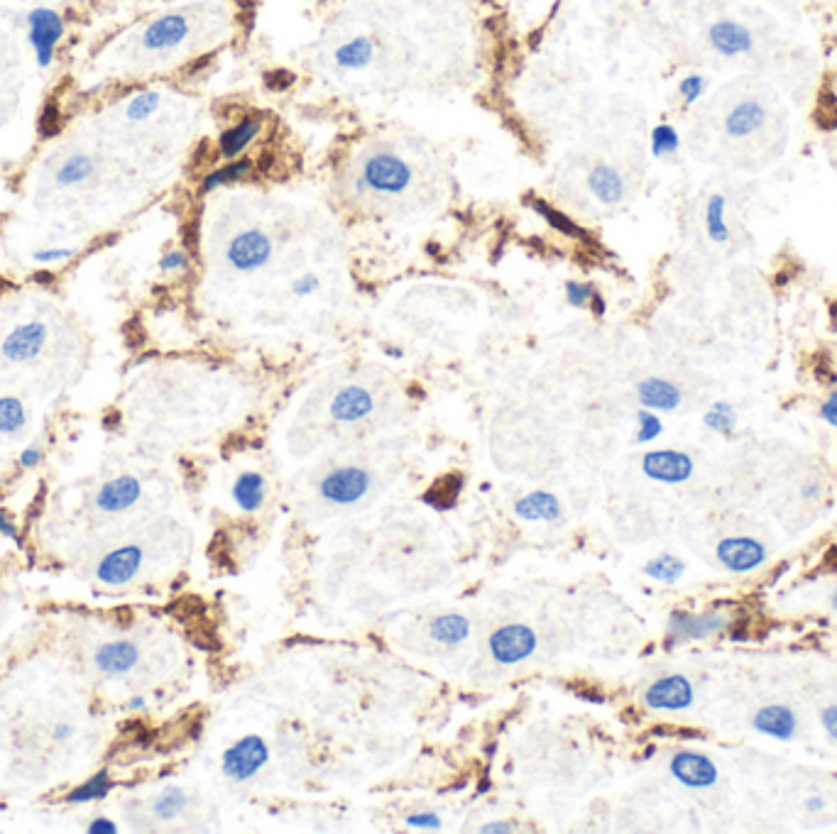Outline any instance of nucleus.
I'll return each instance as SVG.
<instances>
[{"label":"nucleus","mask_w":837,"mask_h":834,"mask_svg":"<svg viewBox=\"0 0 837 834\" xmlns=\"http://www.w3.org/2000/svg\"><path fill=\"white\" fill-rule=\"evenodd\" d=\"M27 42H30L32 54L40 69L52 67L54 57H57V47L62 45L64 35H67V23L59 10L47 8V5H37L27 13Z\"/></svg>","instance_id":"obj_1"},{"label":"nucleus","mask_w":837,"mask_h":834,"mask_svg":"<svg viewBox=\"0 0 837 834\" xmlns=\"http://www.w3.org/2000/svg\"><path fill=\"white\" fill-rule=\"evenodd\" d=\"M412 177V167L395 152H377V155L365 159L363 164V186L375 191V194H404L412 184Z\"/></svg>","instance_id":"obj_2"},{"label":"nucleus","mask_w":837,"mask_h":834,"mask_svg":"<svg viewBox=\"0 0 837 834\" xmlns=\"http://www.w3.org/2000/svg\"><path fill=\"white\" fill-rule=\"evenodd\" d=\"M270 761V746L260 734H248L223 751L221 768L223 776L235 783H245L260 773V768Z\"/></svg>","instance_id":"obj_3"},{"label":"nucleus","mask_w":837,"mask_h":834,"mask_svg":"<svg viewBox=\"0 0 837 834\" xmlns=\"http://www.w3.org/2000/svg\"><path fill=\"white\" fill-rule=\"evenodd\" d=\"M272 252H275V245H272L270 235L260 228H248L233 235L226 248V260L233 270L250 274L267 267V262L272 260Z\"/></svg>","instance_id":"obj_4"},{"label":"nucleus","mask_w":837,"mask_h":834,"mask_svg":"<svg viewBox=\"0 0 837 834\" xmlns=\"http://www.w3.org/2000/svg\"><path fill=\"white\" fill-rule=\"evenodd\" d=\"M370 485L372 475L368 470L358 468V465H346V468L331 470V473L319 482V495L324 497L328 504L350 507V504L360 502V499L368 495Z\"/></svg>","instance_id":"obj_5"},{"label":"nucleus","mask_w":837,"mask_h":834,"mask_svg":"<svg viewBox=\"0 0 837 834\" xmlns=\"http://www.w3.org/2000/svg\"><path fill=\"white\" fill-rule=\"evenodd\" d=\"M488 649L500 666H517L534 656L536 634L527 624H505L490 634Z\"/></svg>","instance_id":"obj_6"},{"label":"nucleus","mask_w":837,"mask_h":834,"mask_svg":"<svg viewBox=\"0 0 837 834\" xmlns=\"http://www.w3.org/2000/svg\"><path fill=\"white\" fill-rule=\"evenodd\" d=\"M642 470H644V475L654 482H664V485H683V482L691 480L696 465H693V458L688 453L664 448V451L644 453Z\"/></svg>","instance_id":"obj_7"},{"label":"nucleus","mask_w":837,"mask_h":834,"mask_svg":"<svg viewBox=\"0 0 837 834\" xmlns=\"http://www.w3.org/2000/svg\"><path fill=\"white\" fill-rule=\"evenodd\" d=\"M693 700H696V693H693L691 680L678 673L654 680L644 693V705L649 710L661 712H683L693 705Z\"/></svg>","instance_id":"obj_8"},{"label":"nucleus","mask_w":837,"mask_h":834,"mask_svg":"<svg viewBox=\"0 0 837 834\" xmlns=\"http://www.w3.org/2000/svg\"><path fill=\"white\" fill-rule=\"evenodd\" d=\"M47 336L49 331L42 321L20 323L18 328H13V331L3 338V343H0V355L8 362L23 365V362L35 360L37 355L45 350Z\"/></svg>","instance_id":"obj_9"},{"label":"nucleus","mask_w":837,"mask_h":834,"mask_svg":"<svg viewBox=\"0 0 837 834\" xmlns=\"http://www.w3.org/2000/svg\"><path fill=\"white\" fill-rule=\"evenodd\" d=\"M669 771L671 776L686 788L700 790L718 783V766L713 764L710 756L700 754V751H678V754H674V759H671Z\"/></svg>","instance_id":"obj_10"},{"label":"nucleus","mask_w":837,"mask_h":834,"mask_svg":"<svg viewBox=\"0 0 837 834\" xmlns=\"http://www.w3.org/2000/svg\"><path fill=\"white\" fill-rule=\"evenodd\" d=\"M142 548L140 546H120L116 551L106 553L96 568V580L108 587H123L138 575L142 565Z\"/></svg>","instance_id":"obj_11"},{"label":"nucleus","mask_w":837,"mask_h":834,"mask_svg":"<svg viewBox=\"0 0 837 834\" xmlns=\"http://www.w3.org/2000/svg\"><path fill=\"white\" fill-rule=\"evenodd\" d=\"M718 561L730 573H749L767 561V548L749 536H730L718 543Z\"/></svg>","instance_id":"obj_12"},{"label":"nucleus","mask_w":837,"mask_h":834,"mask_svg":"<svg viewBox=\"0 0 837 834\" xmlns=\"http://www.w3.org/2000/svg\"><path fill=\"white\" fill-rule=\"evenodd\" d=\"M725 617L715 612L693 614L674 612L669 619V639L674 641H703L725 629Z\"/></svg>","instance_id":"obj_13"},{"label":"nucleus","mask_w":837,"mask_h":834,"mask_svg":"<svg viewBox=\"0 0 837 834\" xmlns=\"http://www.w3.org/2000/svg\"><path fill=\"white\" fill-rule=\"evenodd\" d=\"M189 37V20L179 13H167L162 18L152 20L142 32V47L147 52H164L174 49Z\"/></svg>","instance_id":"obj_14"},{"label":"nucleus","mask_w":837,"mask_h":834,"mask_svg":"<svg viewBox=\"0 0 837 834\" xmlns=\"http://www.w3.org/2000/svg\"><path fill=\"white\" fill-rule=\"evenodd\" d=\"M708 42L715 52L727 59L742 57V54L754 49V35L749 32V27L735 23V20H718V23L710 25Z\"/></svg>","instance_id":"obj_15"},{"label":"nucleus","mask_w":837,"mask_h":834,"mask_svg":"<svg viewBox=\"0 0 837 834\" xmlns=\"http://www.w3.org/2000/svg\"><path fill=\"white\" fill-rule=\"evenodd\" d=\"M142 497V485L138 477L133 475H118L108 480L106 485L98 490L96 507L106 514H120L138 504Z\"/></svg>","instance_id":"obj_16"},{"label":"nucleus","mask_w":837,"mask_h":834,"mask_svg":"<svg viewBox=\"0 0 837 834\" xmlns=\"http://www.w3.org/2000/svg\"><path fill=\"white\" fill-rule=\"evenodd\" d=\"M140 661V651L133 641H108L93 654V666L106 676H125Z\"/></svg>","instance_id":"obj_17"},{"label":"nucleus","mask_w":837,"mask_h":834,"mask_svg":"<svg viewBox=\"0 0 837 834\" xmlns=\"http://www.w3.org/2000/svg\"><path fill=\"white\" fill-rule=\"evenodd\" d=\"M375 409V399L365 387H358V384H350V387H343L341 392L333 397L331 402V416L341 424H355V421H363L365 416L372 414Z\"/></svg>","instance_id":"obj_18"},{"label":"nucleus","mask_w":837,"mask_h":834,"mask_svg":"<svg viewBox=\"0 0 837 834\" xmlns=\"http://www.w3.org/2000/svg\"><path fill=\"white\" fill-rule=\"evenodd\" d=\"M767 123V111L759 101H740L737 106H732V111L725 115V135L732 137V140H744V137H752L754 133L762 130V125Z\"/></svg>","instance_id":"obj_19"},{"label":"nucleus","mask_w":837,"mask_h":834,"mask_svg":"<svg viewBox=\"0 0 837 834\" xmlns=\"http://www.w3.org/2000/svg\"><path fill=\"white\" fill-rule=\"evenodd\" d=\"M637 397L642 409L651 411H676L683 402L681 389L664 377H647L637 384Z\"/></svg>","instance_id":"obj_20"},{"label":"nucleus","mask_w":837,"mask_h":834,"mask_svg":"<svg viewBox=\"0 0 837 834\" xmlns=\"http://www.w3.org/2000/svg\"><path fill=\"white\" fill-rule=\"evenodd\" d=\"M752 724L759 734H764V737L779 739V742H789V739H793V734H796L798 720H796V715H793L791 707L767 705V707H762V710H757Z\"/></svg>","instance_id":"obj_21"},{"label":"nucleus","mask_w":837,"mask_h":834,"mask_svg":"<svg viewBox=\"0 0 837 834\" xmlns=\"http://www.w3.org/2000/svg\"><path fill=\"white\" fill-rule=\"evenodd\" d=\"M588 189L603 206H615V203L625 201L627 186L622 174L617 172L612 164H595L588 174Z\"/></svg>","instance_id":"obj_22"},{"label":"nucleus","mask_w":837,"mask_h":834,"mask_svg":"<svg viewBox=\"0 0 837 834\" xmlns=\"http://www.w3.org/2000/svg\"><path fill=\"white\" fill-rule=\"evenodd\" d=\"M514 514L524 521H532V524H551V521L561 517V502H558L554 492L536 490L514 502Z\"/></svg>","instance_id":"obj_23"},{"label":"nucleus","mask_w":837,"mask_h":834,"mask_svg":"<svg viewBox=\"0 0 837 834\" xmlns=\"http://www.w3.org/2000/svg\"><path fill=\"white\" fill-rule=\"evenodd\" d=\"M262 123L260 118H253V115H245L238 123L231 125L228 130H223L221 137H218V155L223 159H238L255 142V137L260 135Z\"/></svg>","instance_id":"obj_24"},{"label":"nucleus","mask_w":837,"mask_h":834,"mask_svg":"<svg viewBox=\"0 0 837 834\" xmlns=\"http://www.w3.org/2000/svg\"><path fill=\"white\" fill-rule=\"evenodd\" d=\"M265 477L260 473H240L238 480L233 485V502L238 504L243 512H257L265 502Z\"/></svg>","instance_id":"obj_25"},{"label":"nucleus","mask_w":837,"mask_h":834,"mask_svg":"<svg viewBox=\"0 0 837 834\" xmlns=\"http://www.w3.org/2000/svg\"><path fill=\"white\" fill-rule=\"evenodd\" d=\"M250 172H253V159H248V157L231 159V162L223 164V167H216L213 172H209L204 179H201V191H204V194H211V191L221 189V186L248 179Z\"/></svg>","instance_id":"obj_26"},{"label":"nucleus","mask_w":837,"mask_h":834,"mask_svg":"<svg viewBox=\"0 0 837 834\" xmlns=\"http://www.w3.org/2000/svg\"><path fill=\"white\" fill-rule=\"evenodd\" d=\"M429 634L436 644H443V646L463 644V641L470 636V622L463 617V614H453V612L441 614V617H436L434 622H431Z\"/></svg>","instance_id":"obj_27"},{"label":"nucleus","mask_w":837,"mask_h":834,"mask_svg":"<svg viewBox=\"0 0 837 834\" xmlns=\"http://www.w3.org/2000/svg\"><path fill=\"white\" fill-rule=\"evenodd\" d=\"M336 64L341 69H365L375 59V45L370 37H353L336 49Z\"/></svg>","instance_id":"obj_28"},{"label":"nucleus","mask_w":837,"mask_h":834,"mask_svg":"<svg viewBox=\"0 0 837 834\" xmlns=\"http://www.w3.org/2000/svg\"><path fill=\"white\" fill-rule=\"evenodd\" d=\"M705 233L713 243H727L730 240V226H727V199L722 194H713L705 203Z\"/></svg>","instance_id":"obj_29"},{"label":"nucleus","mask_w":837,"mask_h":834,"mask_svg":"<svg viewBox=\"0 0 837 834\" xmlns=\"http://www.w3.org/2000/svg\"><path fill=\"white\" fill-rule=\"evenodd\" d=\"M463 477L461 475H446L441 480H436L431 485V490L424 495V502L429 507L439 509V512H448V509L456 507L458 497H461Z\"/></svg>","instance_id":"obj_30"},{"label":"nucleus","mask_w":837,"mask_h":834,"mask_svg":"<svg viewBox=\"0 0 837 834\" xmlns=\"http://www.w3.org/2000/svg\"><path fill=\"white\" fill-rule=\"evenodd\" d=\"M113 788V778L108 771H98L96 776H91L89 781L79 783L71 793L64 798V803L69 805H84V803H93V800H103L108 793H111Z\"/></svg>","instance_id":"obj_31"},{"label":"nucleus","mask_w":837,"mask_h":834,"mask_svg":"<svg viewBox=\"0 0 837 834\" xmlns=\"http://www.w3.org/2000/svg\"><path fill=\"white\" fill-rule=\"evenodd\" d=\"M683 573H686V565H683L681 558H676L674 553H659V556H654L644 565V575L664 585L678 583V580L683 578Z\"/></svg>","instance_id":"obj_32"},{"label":"nucleus","mask_w":837,"mask_h":834,"mask_svg":"<svg viewBox=\"0 0 837 834\" xmlns=\"http://www.w3.org/2000/svg\"><path fill=\"white\" fill-rule=\"evenodd\" d=\"M529 206H532L534 213H539L541 218H544L546 223H549L551 228L558 230L561 235H568V238H581L585 240V230L578 226L573 218H568L566 213L558 211V208L549 206L544 199H529Z\"/></svg>","instance_id":"obj_33"},{"label":"nucleus","mask_w":837,"mask_h":834,"mask_svg":"<svg viewBox=\"0 0 837 834\" xmlns=\"http://www.w3.org/2000/svg\"><path fill=\"white\" fill-rule=\"evenodd\" d=\"M186 808V793L179 786H167L152 803V815L160 822H172Z\"/></svg>","instance_id":"obj_34"},{"label":"nucleus","mask_w":837,"mask_h":834,"mask_svg":"<svg viewBox=\"0 0 837 834\" xmlns=\"http://www.w3.org/2000/svg\"><path fill=\"white\" fill-rule=\"evenodd\" d=\"M649 147L651 155L656 159H669L678 155V150H681V135H678V130L671 123H659L651 130Z\"/></svg>","instance_id":"obj_35"},{"label":"nucleus","mask_w":837,"mask_h":834,"mask_svg":"<svg viewBox=\"0 0 837 834\" xmlns=\"http://www.w3.org/2000/svg\"><path fill=\"white\" fill-rule=\"evenodd\" d=\"M96 169V162H93L91 155H71L67 162H62V167L57 169V184L59 186H76L81 181H86Z\"/></svg>","instance_id":"obj_36"},{"label":"nucleus","mask_w":837,"mask_h":834,"mask_svg":"<svg viewBox=\"0 0 837 834\" xmlns=\"http://www.w3.org/2000/svg\"><path fill=\"white\" fill-rule=\"evenodd\" d=\"M27 426L25 404L18 397H0V433L13 436Z\"/></svg>","instance_id":"obj_37"},{"label":"nucleus","mask_w":837,"mask_h":834,"mask_svg":"<svg viewBox=\"0 0 837 834\" xmlns=\"http://www.w3.org/2000/svg\"><path fill=\"white\" fill-rule=\"evenodd\" d=\"M160 103L162 96L157 91H140L128 101L125 115H128V120H133V123H145V120H150L152 115L160 111Z\"/></svg>","instance_id":"obj_38"},{"label":"nucleus","mask_w":837,"mask_h":834,"mask_svg":"<svg viewBox=\"0 0 837 834\" xmlns=\"http://www.w3.org/2000/svg\"><path fill=\"white\" fill-rule=\"evenodd\" d=\"M703 424L715 433H732L737 429V411L735 406L727 402H715L705 411Z\"/></svg>","instance_id":"obj_39"},{"label":"nucleus","mask_w":837,"mask_h":834,"mask_svg":"<svg viewBox=\"0 0 837 834\" xmlns=\"http://www.w3.org/2000/svg\"><path fill=\"white\" fill-rule=\"evenodd\" d=\"M664 431V424L656 416V411L642 409L637 411V443H651L661 436Z\"/></svg>","instance_id":"obj_40"},{"label":"nucleus","mask_w":837,"mask_h":834,"mask_svg":"<svg viewBox=\"0 0 837 834\" xmlns=\"http://www.w3.org/2000/svg\"><path fill=\"white\" fill-rule=\"evenodd\" d=\"M705 89H708V81H705L703 76L688 74L683 76L681 84H678V96H681V101L686 103V106H693V103H698L700 98H703Z\"/></svg>","instance_id":"obj_41"},{"label":"nucleus","mask_w":837,"mask_h":834,"mask_svg":"<svg viewBox=\"0 0 837 834\" xmlns=\"http://www.w3.org/2000/svg\"><path fill=\"white\" fill-rule=\"evenodd\" d=\"M593 296L595 287L590 282H578V279H568L566 282V301L576 306V309H588Z\"/></svg>","instance_id":"obj_42"},{"label":"nucleus","mask_w":837,"mask_h":834,"mask_svg":"<svg viewBox=\"0 0 837 834\" xmlns=\"http://www.w3.org/2000/svg\"><path fill=\"white\" fill-rule=\"evenodd\" d=\"M157 267H160V272L164 274H182L189 270V255H186L184 250H169L160 257Z\"/></svg>","instance_id":"obj_43"},{"label":"nucleus","mask_w":837,"mask_h":834,"mask_svg":"<svg viewBox=\"0 0 837 834\" xmlns=\"http://www.w3.org/2000/svg\"><path fill=\"white\" fill-rule=\"evenodd\" d=\"M69 257H74V250L71 248H45L37 250L35 255H32V260H35L37 265H59V262L69 260Z\"/></svg>","instance_id":"obj_44"},{"label":"nucleus","mask_w":837,"mask_h":834,"mask_svg":"<svg viewBox=\"0 0 837 834\" xmlns=\"http://www.w3.org/2000/svg\"><path fill=\"white\" fill-rule=\"evenodd\" d=\"M404 822L412 830H441V817L436 812H417V815H409Z\"/></svg>","instance_id":"obj_45"},{"label":"nucleus","mask_w":837,"mask_h":834,"mask_svg":"<svg viewBox=\"0 0 837 834\" xmlns=\"http://www.w3.org/2000/svg\"><path fill=\"white\" fill-rule=\"evenodd\" d=\"M319 287H321V282H319V277H316V274H302V277H297L292 282V294L311 296V294L319 292Z\"/></svg>","instance_id":"obj_46"},{"label":"nucleus","mask_w":837,"mask_h":834,"mask_svg":"<svg viewBox=\"0 0 837 834\" xmlns=\"http://www.w3.org/2000/svg\"><path fill=\"white\" fill-rule=\"evenodd\" d=\"M820 724L828 732V737L837 742V705H828L823 712H820Z\"/></svg>","instance_id":"obj_47"},{"label":"nucleus","mask_w":837,"mask_h":834,"mask_svg":"<svg viewBox=\"0 0 837 834\" xmlns=\"http://www.w3.org/2000/svg\"><path fill=\"white\" fill-rule=\"evenodd\" d=\"M40 463H42V451L37 446L25 448V451L18 455V465L23 470H35Z\"/></svg>","instance_id":"obj_48"},{"label":"nucleus","mask_w":837,"mask_h":834,"mask_svg":"<svg viewBox=\"0 0 837 834\" xmlns=\"http://www.w3.org/2000/svg\"><path fill=\"white\" fill-rule=\"evenodd\" d=\"M820 416H823V421H828L833 429H837V392L830 394L823 406H820Z\"/></svg>","instance_id":"obj_49"},{"label":"nucleus","mask_w":837,"mask_h":834,"mask_svg":"<svg viewBox=\"0 0 837 834\" xmlns=\"http://www.w3.org/2000/svg\"><path fill=\"white\" fill-rule=\"evenodd\" d=\"M89 834H118V825L108 817H96L89 825Z\"/></svg>","instance_id":"obj_50"},{"label":"nucleus","mask_w":837,"mask_h":834,"mask_svg":"<svg viewBox=\"0 0 837 834\" xmlns=\"http://www.w3.org/2000/svg\"><path fill=\"white\" fill-rule=\"evenodd\" d=\"M0 536H8V539H18V529H15V524L10 521L5 509H0Z\"/></svg>","instance_id":"obj_51"},{"label":"nucleus","mask_w":837,"mask_h":834,"mask_svg":"<svg viewBox=\"0 0 837 834\" xmlns=\"http://www.w3.org/2000/svg\"><path fill=\"white\" fill-rule=\"evenodd\" d=\"M483 834H512L514 827L507 825V822H488V825L480 827Z\"/></svg>","instance_id":"obj_52"},{"label":"nucleus","mask_w":837,"mask_h":834,"mask_svg":"<svg viewBox=\"0 0 837 834\" xmlns=\"http://www.w3.org/2000/svg\"><path fill=\"white\" fill-rule=\"evenodd\" d=\"M71 737H74V727H71V724H57V729H54V739H57L59 744L69 742Z\"/></svg>","instance_id":"obj_53"},{"label":"nucleus","mask_w":837,"mask_h":834,"mask_svg":"<svg viewBox=\"0 0 837 834\" xmlns=\"http://www.w3.org/2000/svg\"><path fill=\"white\" fill-rule=\"evenodd\" d=\"M590 311H593L595 316H605V311H607V304H605V299L603 296H600L598 292H595V296H593V301H590Z\"/></svg>","instance_id":"obj_54"},{"label":"nucleus","mask_w":837,"mask_h":834,"mask_svg":"<svg viewBox=\"0 0 837 834\" xmlns=\"http://www.w3.org/2000/svg\"><path fill=\"white\" fill-rule=\"evenodd\" d=\"M128 707L130 710H145V698H142V695H138V698H130Z\"/></svg>","instance_id":"obj_55"},{"label":"nucleus","mask_w":837,"mask_h":834,"mask_svg":"<svg viewBox=\"0 0 837 834\" xmlns=\"http://www.w3.org/2000/svg\"><path fill=\"white\" fill-rule=\"evenodd\" d=\"M35 282H40V284L52 282V274H49V272H37V274H35Z\"/></svg>","instance_id":"obj_56"},{"label":"nucleus","mask_w":837,"mask_h":834,"mask_svg":"<svg viewBox=\"0 0 837 834\" xmlns=\"http://www.w3.org/2000/svg\"><path fill=\"white\" fill-rule=\"evenodd\" d=\"M823 808V798H811L808 800V810H818Z\"/></svg>","instance_id":"obj_57"},{"label":"nucleus","mask_w":837,"mask_h":834,"mask_svg":"<svg viewBox=\"0 0 837 834\" xmlns=\"http://www.w3.org/2000/svg\"><path fill=\"white\" fill-rule=\"evenodd\" d=\"M833 607L837 609V590H835V595H833Z\"/></svg>","instance_id":"obj_58"}]
</instances>
